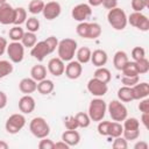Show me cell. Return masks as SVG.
Wrapping results in <instances>:
<instances>
[{
  "label": "cell",
  "mask_w": 149,
  "mask_h": 149,
  "mask_svg": "<svg viewBox=\"0 0 149 149\" xmlns=\"http://www.w3.org/2000/svg\"><path fill=\"white\" fill-rule=\"evenodd\" d=\"M58 57L63 62H70L76 55L77 51V42L73 38H63L58 42L57 47Z\"/></svg>",
  "instance_id": "cell-1"
},
{
  "label": "cell",
  "mask_w": 149,
  "mask_h": 149,
  "mask_svg": "<svg viewBox=\"0 0 149 149\" xmlns=\"http://www.w3.org/2000/svg\"><path fill=\"white\" fill-rule=\"evenodd\" d=\"M107 21L115 30H123L127 26V15L123 9L115 7L109 9L107 13Z\"/></svg>",
  "instance_id": "cell-2"
},
{
  "label": "cell",
  "mask_w": 149,
  "mask_h": 149,
  "mask_svg": "<svg viewBox=\"0 0 149 149\" xmlns=\"http://www.w3.org/2000/svg\"><path fill=\"white\" fill-rule=\"evenodd\" d=\"M106 112H107V105L102 99L97 98V99L91 100L90 106H88V113H87L91 121H97V122L101 121Z\"/></svg>",
  "instance_id": "cell-3"
},
{
  "label": "cell",
  "mask_w": 149,
  "mask_h": 149,
  "mask_svg": "<svg viewBox=\"0 0 149 149\" xmlns=\"http://www.w3.org/2000/svg\"><path fill=\"white\" fill-rule=\"evenodd\" d=\"M29 129H30L31 134L37 139L48 137V135L50 133V126L48 125L45 119H43L41 116H36L30 121Z\"/></svg>",
  "instance_id": "cell-4"
},
{
  "label": "cell",
  "mask_w": 149,
  "mask_h": 149,
  "mask_svg": "<svg viewBox=\"0 0 149 149\" xmlns=\"http://www.w3.org/2000/svg\"><path fill=\"white\" fill-rule=\"evenodd\" d=\"M107 111H108L112 120L118 121V122L123 121L128 115V111H127L126 106L120 100H112L107 106Z\"/></svg>",
  "instance_id": "cell-5"
},
{
  "label": "cell",
  "mask_w": 149,
  "mask_h": 149,
  "mask_svg": "<svg viewBox=\"0 0 149 149\" xmlns=\"http://www.w3.org/2000/svg\"><path fill=\"white\" fill-rule=\"evenodd\" d=\"M26 125V118L20 114V113H15V114H12L6 123H5V128L7 130V133L9 134H16L19 133Z\"/></svg>",
  "instance_id": "cell-6"
},
{
  "label": "cell",
  "mask_w": 149,
  "mask_h": 149,
  "mask_svg": "<svg viewBox=\"0 0 149 149\" xmlns=\"http://www.w3.org/2000/svg\"><path fill=\"white\" fill-rule=\"evenodd\" d=\"M7 55L13 63H20L24 56V47L20 42H12L7 44Z\"/></svg>",
  "instance_id": "cell-7"
},
{
  "label": "cell",
  "mask_w": 149,
  "mask_h": 149,
  "mask_svg": "<svg viewBox=\"0 0 149 149\" xmlns=\"http://www.w3.org/2000/svg\"><path fill=\"white\" fill-rule=\"evenodd\" d=\"M127 22H129L133 27L142 30L148 31L149 30V20L146 15H143L141 12H134L127 17Z\"/></svg>",
  "instance_id": "cell-8"
},
{
  "label": "cell",
  "mask_w": 149,
  "mask_h": 149,
  "mask_svg": "<svg viewBox=\"0 0 149 149\" xmlns=\"http://www.w3.org/2000/svg\"><path fill=\"white\" fill-rule=\"evenodd\" d=\"M91 14H92V9H91V6L88 3H78L71 10L72 17L79 22L86 21L91 16Z\"/></svg>",
  "instance_id": "cell-9"
},
{
  "label": "cell",
  "mask_w": 149,
  "mask_h": 149,
  "mask_svg": "<svg viewBox=\"0 0 149 149\" xmlns=\"http://www.w3.org/2000/svg\"><path fill=\"white\" fill-rule=\"evenodd\" d=\"M87 91L94 95V97H102L107 93L108 91V87H107V84L97 79V78H92L88 80L87 83Z\"/></svg>",
  "instance_id": "cell-10"
},
{
  "label": "cell",
  "mask_w": 149,
  "mask_h": 149,
  "mask_svg": "<svg viewBox=\"0 0 149 149\" xmlns=\"http://www.w3.org/2000/svg\"><path fill=\"white\" fill-rule=\"evenodd\" d=\"M61 12H62V7H61L59 2H57V1H49V2L44 3V8L42 10L43 16L47 20H54V19L58 17Z\"/></svg>",
  "instance_id": "cell-11"
},
{
  "label": "cell",
  "mask_w": 149,
  "mask_h": 149,
  "mask_svg": "<svg viewBox=\"0 0 149 149\" xmlns=\"http://www.w3.org/2000/svg\"><path fill=\"white\" fill-rule=\"evenodd\" d=\"M14 21V8L12 5L5 2L0 5V23L1 24H12Z\"/></svg>",
  "instance_id": "cell-12"
},
{
  "label": "cell",
  "mask_w": 149,
  "mask_h": 149,
  "mask_svg": "<svg viewBox=\"0 0 149 149\" xmlns=\"http://www.w3.org/2000/svg\"><path fill=\"white\" fill-rule=\"evenodd\" d=\"M49 54H50L49 48L44 41L36 42V44L31 48V51H30V55L38 62H42L45 58V56H48Z\"/></svg>",
  "instance_id": "cell-13"
},
{
  "label": "cell",
  "mask_w": 149,
  "mask_h": 149,
  "mask_svg": "<svg viewBox=\"0 0 149 149\" xmlns=\"http://www.w3.org/2000/svg\"><path fill=\"white\" fill-rule=\"evenodd\" d=\"M64 72L69 79H78L83 72V65L78 61H70L65 66Z\"/></svg>",
  "instance_id": "cell-14"
},
{
  "label": "cell",
  "mask_w": 149,
  "mask_h": 149,
  "mask_svg": "<svg viewBox=\"0 0 149 149\" xmlns=\"http://www.w3.org/2000/svg\"><path fill=\"white\" fill-rule=\"evenodd\" d=\"M64 70H65V65H64V62L59 58V57H54L49 61L48 63V71L55 76V77H59L64 73Z\"/></svg>",
  "instance_id": "cell-15"
},
{
  "label": "cell",
  "mask_w": 149,
  "mask_h": 149,
  "mask_svg": "<svg viewBox=\"0 0 149 149\" xmlns=\"http://www.w3.org/2000/svg\"><path fill=\"white\" fill-rule=\"evenodd\" d=\"M19 109L23 114H30L35 109V99L29 94H24L19 100Z\"/></svg>",
  "instance_id": "cell-16"
},
{
  "label": "cell",
  "mask_w": 149,
  "mask_h": 149,
  "mask_svg": "<svg viewBox=\"0 0 149 149\" xmlns=\"http://www.w3.org/2000/svg\"><path fill=\"white\" fill-rule=\"evenodd\" d=\"M133 91V98L134 100H141L143 98H147L149 95V84L148 83H137L134 86H132Z\"/></svg>",
  "instance_id": "cell-17"
},
{
  "label": "cell",
  "mask_w": 149,
  "mask_h": 149,
  "mask_svg": "<svg viewBox=\"0 0 149 149\" xmlns=\"http://www.w3.org/2000/svg\"><path fill=\"white\" fill-rule=\"evenodd\" d=\"M107 59H108V56L106 54L105 50H101V49H97L94 50L92 54H91V62L94 66L97 68H100V66H104L106 63H107Z\"/></svg>",
  "instance_id": "cell-18"
},
{
  "label": "cell",
  "mask_w": 149,
  "mask_h": 149,
  "mask_svg": "<svg viewBox=\"0 0 149 149\" xmlns=\"http://www.w3.org/2000/svg\"><path fill=\"white\" fill-rule=\"evenodd\" d=\"M19 88L24 94H30L37 90V81L33 78H23L19 83Z\"/></svg>",
  "instance_id": "cell-19"
},
{
  "label": "cell",
  "mask_w": 149,
  "mask_h": 149,
  "mask_svg": "<svg viewBox=\"0 0 149 149\" xmlns=\"http://www.w3.org/2000/svg\"><path fill=\"white\" fill-rule=\"evenodd\" d=\"M62 141H64L65 143H68L70 147L72 146H77L80 141V135L76 129H68L62 134Z\"/></svg>",
  "instance_id": "cell-20"
},
{
  "label": "cell",
  "mask_w": 149,
  "mask_h": 149,
  "mask_svg": "<svg viewBox=\"0 0 149 149\" xmlns=\"http://www.w3.org/2000/svg\"><path fill=\"white\" fill-rule=\"evenodd\" d=\"M128 56L125 51L122 50H119L114 54V57H113V64H114V68L119 71L122 70V68L128 63Z\"/></svg>",
  "instance_id": "cell-21"
},
{
  "label": "cell",
  "mask_w": 149,
  "mask_h": 149,
  "mask_svg": "<svg viewBox=\"0 0 149 149\" xmlns=\"http://www.w3.org/2000/svg\"><path fill=\"white\" fill-rule=\"evenodd\" d=\"M30 74H31V78L36 81L43 80V79L47 78V68L42 64H36L31 68Z\"/></svg>",
  "instance_id": "cell-22"
},
{
  "label": "cell",
  "mask_w": 149,
  "mask_h": 149,
  "mask_svg": "<svg viewBox=\"0 0 149 149\" xmlns=\"http://www.w3.org/2000/svg\"><path fill=\"white\" fill-rule=\"evenodd\" d=\"M55 88V85H54V81L50 80V79H43V80H40L38 84H37V91L41 93V94H50Z\"/></svg>",
  "instance_id": "cell-23"
},
{
  "label": "cell",
  "mask_w": 149,
  "mask_h": 149,
  "mask_svg": "<svg viewBox=\"0 0 149 149\" xmlns=\"http://www.w3.org/2000/svg\"><path fill=\"white\" fill-rule=\"evenodd\" d=\"M91 54L92 51L90 50V48L87 47H81L76 51V56H77V61L80 64H86L91 61Z\"/></svg>",
  "instance_id": "cell-24"
},
{
  "label": "cell",
  "mask_w": 149,
  "mask_h": 149,
  "mask_svg": "<svg viewBox=\"0 0 149 149\" xmlns=\"http://www.w3.org/2000/svg\"><path fill=\"white\" fill-rule=\"evenodd\" d=\"M93 77L97 78V79H99V80H101V81H104V83H106V84H108L111 81L112 74H111V71L108 69H106L104 66H100V68H98L94 71Z\"/></svg>",
  "instance_id": "cell-25"
},
{
  "label": "cell",
  "mask_w": 149,
  "mask_h": 149,
  "mask_svg": "<svg viewBox=\"0 0 149 149\" xmlns=\"http://www.w3.org/2000/svg\"><path fill=\"white\" fill-rule=\"evenodd\" d=\"M118 98H119L120 101H123V102H129V101L134 100L132 87H129V86L120 87L119 91H118Z\"/></svg>",
  "instance_id": "cell-26"
},
{
  "label": "cell",
  "mask_w": 149,
  "mask_h": 149,
  "mask_svg": "<svg viewBox=\"0 0 149 149\" xmlns=\"http://www.w3.org/2000/svg\"><path fill=\"white\" fill-rule=\"evenodd\" d=\"M26 20H27V10L23 7L14 8V21H13V24L20 26L23 22H26Z\"/></svg>",
  "instance_id": "cell-27"
},
{
  "label": "cell",
  "mask_w": 149,
  "mask_h": 149,
  "mask_svg": "<svg viewBox=\"0 0 149 149\" xmlns=\"http://www.w3.org/2000/svg\"><path fill=\"white\" fill-rule=\"evenodd\" d=\"M37 42V38H36V35L35 33H31V31H26L21 38V43L24 48H33Z\"/></svg>",
  "instance_id": "cell-28"
},
{
  "label": "cell",
  "mask_w": 149,
  "mask_h": 149,
  "mask_svg": "<svg viewBox=\"0 0 149 149\" xmlns=\"http://www.w3.org/2000/svg\"><path fill=\"white\" fill-rule=\"evenodd\" d=\"M122 73L123 76H128V77H133V76H139V70H137V66H136V63L135 62H129L122 68Z\"/></svg>",
  "instance_id": "cell-29"
},
{
  "label": "cell",
  "mask_w": 149,
  "mask_h": 149,
  "mask_svg": "<svg viewBox=\"0 0 149 149\" xmlns=\"http://www.w3.org/2000/svg\"><path fill=\"white\" fill-rule=\"evenodd\" d=\"M44 8V2L42 0H31L28 5V12L31 14H40Z\"/></svg>",
  "instance_id": "cell-30"
},
{
  "label": "cell",
  "mask_w": 149,
  "mask_h": 149,
  "mask_svg": "<svg viewBox=\"0 0 149 149\" xmlns=\"http://www.w3.org/2000/svg\"><path fill=\"white\" fill-rule=\"evenodd\" d=\"M74 118H76V120H77V122H78V127H79V128H86V127H88L90 123H91V119H90V116H88L87 113L79 112V113H77V114L74 115Z\"/></svg>",
  "instance_id": "cell-31"
},
{
  "label": "cell",
  "mask_w": 149,
  "mask_h": 149,
  "mask_svg": "<svg viewBox=\"0 0 149 149\" xmlns=\"http://www.w3.org/2000/svg\"><path fill=\"white\" fill-rule=\"evenodd\" d=\"M122 132H123V127H122L121 123H119L118 121L111 122L108 136H111V137H118V136H121L122 135Z\"/></svg>",
  "instance_id": "cell-32"
},
{
  "label": "cell",
  "mask_w": 149,
  "mask_h": 149,
  "mask_svg": "<svg viewBox=\"0 0 149 149\" xmlns=\"http://www.w3.org/2000/svg\"><path fill=\"white\" fill-rule=\"evenodd\" d=\"M23 34H24V31L20 26H14L9 30V38L13 42H20L22 36H23Z\"/></svg>",
  "instance_id": "cell-33"
},
{
  "label": "cell",
  "mask_w": 149,
  "mask_h": 149,
  "mask_svg": "<svg viewBox=\"0 0 149 149\" xmlns=\"http://www.w3.org/2000/svg\"><path fill=\"white\" fill-rule=\"evenodd\" d=\"M13 72V65L10 62L6 61V59H2L0 61V79L10 74Z\"/></svg>",
  "instance_id": "cell-34"
},
{
  "label": "cell",
  "mask_w": 149,
  "mask_h": 149,
  "mask_svg": "<svg viewBox=\"0 0 149 149\" xmlns=\"http://www.w3.org/2000/svg\"><path fill=\"white\" fill-rule=\"evenodd\" d=\"M26 28H27L28 31H31V33L38 31V29H40V21H38V19H36L35 16L28 17L26 20Z\"/></svg>",
  "instance_id": "cell-35"
},
{
  "label": "cell",
  "mask_w": 149,
  "mask_h": 149,
  "mask_svg": "<svg viewBox=\"0 0 149 149\" xmlns=\"http://www.w3.org/2000/svg\"><path fill=\"white\" fill-rule=\"evenodd\" d=\"M101 35V26L97 22H90V30H88V38L94 40Z\"/></svg>",
  "instance_id": "cell-36"
},
{
  "label": "cell",
  "mask_w": 149,
  "mask_h": 149,
  "mask_svg": "<svg viewBox=\"0 0 149 149\" xmlns=\"http://www.w3.org/2000/svg\"><path fill=\"white\" fill-rule=\"evenodd\" d=\"M88 30H90V22L86 21L80 22L76 28L77 34L83 38H88Z\"/></svg>",
  "instance_id": "cell-37"
},
{
  "label": "cell",
  "mask_w": 149,
  "mask_h": 149,
  "mask_svg": "<svg viewBox=\"0 0 149 149\" xmlns=\"http://www.w3.org/2000/svg\"><path fill=\"white\" fill-rule=\"evenodd\" d=\"M123 129H139L140 121L136 118H126L123 120Z\"/></svg>",
  "instance_id": "cell-38"
},
{
  "label": "cell",
  "mask_w": 149,
  "mask_h": 149,
  "mask_svg": "<svg viewBox=\"0 0 149 149\" xmlns=\"http://www.w3.org/2000/svg\"><path fill=\"white\" fill-rule=\"evenodd\" d=\"M135 63H136V66H137V70H139V74H144L149 71V61L146 57L136 61Z\"/></svg>",
  "instance_id": "cell-39"
},
{
  "label": "cell",
  "mask_w": 149,
  "mask_h": 149,
  "mask_svg": "<svg viewBox=\"0 0 149 149\" xmlns=\"http://www.w3.org/2000/svg\"><path fill=\"white\" fill-rule=\"evenodd\" d=\"M149 7V0H132V8L134 12H142Z\"/></svg>",
  "instance_id": "cell-40"
},
{
  "label": "cell",
  "mask_w": 149,
  "mask_h": 149,
  "mask_svg": "<svg viewBox=\"0 0 149 149\" xmlns=\"http://www.w3.org/2000/svg\"><path fill=\"white\" fill-rule=\"evenodd\" d=\"M122 134L127 141H134L140 136V128L139 129H123Z\"/></svg>",
  "instance_id": "cell-41"
},
{
  "label": "cell",
  "mask_w": 149,
  "mask_h": 149,
  "mask_svg": "<svg viewBox=\"0 0 149 149\" xmlns=\"http://www.w3.org/2000/svg\"><path fill=\"white\" fill-rule=\"evenodd\" d=\"M64 125H65V128H66V129H70V130L79 128V127H78V122H77L74 115H69V116H66V118L64 119Z\"/></svg>",
  "instance_id": "cell-42"
},
{
  "label": "cell",
  "mask_w": 149,
  "mask_h": 149,
  "mask_svg": "<svg viewBox=\"0 0 149 149\" xmlns=\"http://www.w3.org/2000/svg\"><path fill=\"white\" fill-rule=\"evenodd\" d=\"M112 146H113L114 149H126V148H128L127 140L125 137H121V136L114 137V141H113Z\"/></svg>",
  "instance_id": "cell-43"
},
{
  "label": "cell",
  "mask_w": 149,
  "mask_h": 149,
  "mask_svg": "<svg viewBox=\"0 0 149 149\" xmlns=\"http://www.w3.org/2000/svg\"><path fill=\"white\" fill-rule=\"evenodd\" d=\"M143 57H146V50L142 47H135L132 50V58L134 59V62H136Z\"/></svg>",
  "instance_id": "cell-44"
},
{
  "label": "cell",
  "mask_w": 149,
  "mask_h": 149,
  "mask_svg": "<svg viewBox=\"0 0 149 149\" xmlns=\"http://www.w3.org/2000/svg\"><path fill=\"white\" fill-rule=\"evenodd\" d=\"M123 86H134L135 84H137L140 81V77L139 76H133V77H128V76H123L122 79H121Z\"/></svg>",
  "instance_id": "cell-45"
},
{
  "label": "cell",
  "mask_w": 149,
  "mask_h": 149,
  "mask_svg": "<svg viewBox=\"0 0 149 149\" xmlns=\"http://www.w3.org/2000/svg\"><path fill=\"white\" fill-rule=\"evenodd\" d=\"M109 125L111 121H99L98 125V133L102 136H108V132H109Z\"/></svg>",
  "instance_id": "cell-46"
},
{
  "label": "cell",
  "mask_w": 149,
  "mask_h": 149,
  "mask_svg": "<svg viewBox=\"0 0 149 149\" xmlns=\"http://www.w3.org/2000/svg\"><path fill=\"white\" fill-rule=\"evenodd\" d=\"M44 42L47 43L50 54L54 52V51L56 50V48L58 47V40H57V37H55V36H49V37H47V38L44 40Z\"/></svg>",
  "instance_id": "cell-47"
},
{
  "label": "cell",
  "mask_w": 149,
  "mask_h": 149,
  "mask_svg": "<svg viewBox=\"0 0 149 149\" xmlns=\"http://www.w3.org/2000/svg\"><path fill=\"white\" fill-rule=\"evenodd\" d=\"M38 148L40 149H54L55 143L51 140H49L47 137H43V139H41V141L38 143Z\"/></svg>",
  "instance_id": "cell-48"
},
{
  "label": "cell",
  "mask_w": 149,
  "mask_h": 149,
  "mask_svg": "<svg viewBox=\"0 0 149 149\" xmlns=\"http://www.w3.org/2000/svg\"><path fill=\"white\" fill-rule=\"evenodd\" d=\"M139 109L142 113H149V99H147V98L141 99V101L139 104Z\"/></svg>",
  "instance_id": "cell-49"
},
{
  "label": "cell",
  "mask_w": 149,
  "mask_h": 149,
  "mask_svg": "<svg viewBox=\"0 0 149 149\" xmlns=\"http://www.w3.org/2000/svg\"><path fill=\"white\" fill-rule=\"evenodd\" d=\"M106 9H113L118 6V0H102V3H101Z\"/></svg>",
  "instance_id": "cell-50"
},
{
  "label": "cell",
  "mask_w": 149,
  "mask_h": 149,
  "mask_svg": "<svg viewBox=\"0 0 149 149\" xmlns=\"http://www.w3.org/2000/svg\"><path fill=\"white\" fill-rule=\"evenodd\" d=\"M7 40L5 38V37H1L0 36V56H2L3 54H5V51H6V49H7Z\"/></svg>",
  "instance_id": "cell-51"
},
{
  "label": "cell",
  "mask_w": 149,
  "mask_h": 149,
  "mask_svg": "<svg viewBox=\"0 0 149 149\" xmlns=\"http://www.w3.org/2000/svg\"><path fill=\"white\" fill-rule=\"evenodd\" d=\"M6 105H7V95L5 92L0 91V109L5 108Z\"/></svg>",
  "instance_id": "cell-52"
},
{
  "label": "cell",
  "mask_w": 149,
  "mask_h": 149,
  "mask_svg": "<svg viewBox=\"0 0 149 149\" xmlns=\"http://www.w3.org/2000/svg\"><path fill=\"white\" fill-rule=\"evenodd\" d=\"M55 148H56V149H69L70 146H69L68 143H65L64 141H59V142L55 143Z\"/></svg>",
  "instance_id": "cell-53"
},
{
  "label": "cell",
  "mask_w": 149,
  "mask_h": 149,
  "mask_svg": "<svg viewBox=\"0 0 149 149\" xmlns=\"http://www.w3.org/2000/svg\"><path fill=\"white\" fill-rule=\"evenodd\" d=\"M141 121L143 123V126L146 128H148V121H149V113H142V116H141Z\"/></svg>",
  "instance_id": "cell-54"
},
{
  "label": "cell",
  "mask_w": 149,
  "mask_h": 149,
  "mask_svg": "<svg viewBox=\"0 0 149 149\" xmlns=\"http://www.w3.org/2000/svg\"><path fill=\"white\" fill-rule=\"evenodd\" d=\"M134 148L135 149H148V143L144 142V141H140V142L135 143Z\"/></svg>",
  "instance_id": "cell-55"
},
{
  "label": "cell",
  "mask_w": 149,
  "mask_h": 149,
  "mask_svg": "<svg viewBox=\"0 0 149 149\" xmlns=\"http://www.w3.org/2000/svg\"><path fill=\"white\" fill-rule=\"evenodd\" d=\"M102 3V0H88V5L91 7H97Z\"/></svg>",
  "instance_id": "cell-56"
},
{
  "label": "cell",
  "mask_w": 149,
  "mask_h": 149,
  "mask_svg": "<svg viewBox=\"0 0 149 149\" xmlns=\"http://www.w3.org/2000/svg\"><path fill=\"white\" fill-rule=\"evenodd\" d=\"M7 148H8V144L5 141H0V149H7Z\"/></svg>",
  "instance_id": "cell-57"
},
{
  "label": "cell",
  "mask_w": 149,
  "mask_h": 149,
  "mask_svg": "<svg viewBox=\"0 0 149 149\" xmlns=\"http://www.w3.org/2000/svg\"><path fill=\"white\" fill-rule=\"evenodd\" d=\"M6 2V0H0V5H2V3H5Z\"/></svg>",
  "instance_id": "cell-58"
}]
</instances>
